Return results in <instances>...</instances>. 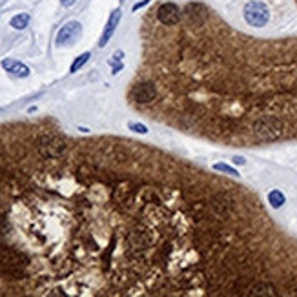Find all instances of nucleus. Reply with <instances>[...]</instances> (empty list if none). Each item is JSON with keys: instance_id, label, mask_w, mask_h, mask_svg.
Segmentation results:
<instances>
[{"instance_id": "1a4fd4ad", "label": "nucleus", "mask_w": 297, "mask_h": 297, "mask_svg": "<svg viewBox=\"0 0 297 297\" xmlns=\"http://www.w3.org/2000/svg\"><path fill=\"white\" fill-rule=\"evenodd\" d=\"M0 66L13 77H18V79H26V77H30V68L26 66L24 62L20 60H15V59H4L0 62Z\"/></svg>"}, {"instance_id": "ddd939ff", "label": "nucleus", "mask_w": 297, "mask_h": 297, "mask_svg": "<svg viewBox=\"0 0 297 297\" xmlns=\"http://www.w3.org/2000/svg\"><path fill=\"white\" fill-rule=\"evenodd\" d=\"M285 201H286V197L281 190H272L268 193V203H270L272 208H281V206L285 204Z\"/></svg>"}, {"instance_id": "423d86ee", "label": "nucleus", "mask_w": 297, "mask_h": 297, "mask_svg": "<svg viewBox=\"0 0 297 297\" xmlns=\"http://www.w3.org/2000/svg\"><path fill=\"white\" fill-rule=\"evenodd\" d=\"M181 18H183V9L179 8L177 4H174V2H164L157 9V20L166 28L177 26L181 22Z\"/></svg>"}, {"instance_id": "39448f33", "label": "nucleus", "mask_w": 297, "mask_h": 297, "mask_svg": "<svg viewBox=\"0 0 297 297\" xmlns=\"http://www.w3.org/2000/svg\"><path fill=\"white\" fill-rule=\"evenodd\" d=\"M157 97V86L155 82H139L130 91V98L137 104H150Z\"/></svg>"}, {"instance_id": "f257e3e1", "label": "nucleus", "mask_w": 297, "mask_h": 297, "mask_svg": "<svg viewBox=\"0 0 297 297\" xmlns=\"http://www.w3.org/2000/svg\"><path fill=\"white\" fill-rule=\"evenodd\" d=\"M252 133L259 142H274L285 133V122L277 115H263L252 124Z\"/></svg>"}, {"instance_id": "a211bd4d", "label": "nucleus", "mask_w": 297, "mask_h": 297, "mask_svg": "<svg viewBox=\"0 0 297 297\" xmlns=\"http://www.w3.org/2000/svg\"><path fill=\"white\" fill-rule=\"evenodd\" d=\"M122 57H124V53H122V51H115L113 59H111L110 62H119V60H122Z\"/></svg>"}, {"instance_id": "0eeeda50", "label": "nucleus", "mask_w": 297, "mask_h": 297, "mask_svg": "<svg viewBox=\"0 0 297 297\" xmlns=\"http://www.w3.org/2000/svg\"><path fill=\"white\" fill-rule=\"evenodd\" d=\"M210 206H212V210L219 217H225V215H228L232 210H234L235 201H234V197L230 195L228 191H219V193H215V195L212 197Z\"/></svg>"}, {"instance_id": "7ed1b4c3", "label": "nucleus", "mask_w": 297, "mask_h": 297, "mask_svg": "<svg viewBox=\"0 0 297 297\" xmlns=\"http://www.w3.org/2000/svg\"><path fill=\"white\" fill-rule=\"evenodd\" d=\"M244 20L252 26V28H264L270 20V9L266 4H263L261 0H250L244 6Z\"/></svg>"}, {"instance_id": "dca6fc26", "label": "nucleus", "mask_w": 297, "mask_h": 297, "mask_svg": "<svg viewBox=\"0 0 297 297\" xmlns=\"http://www.w3.org/2000/svg\"><path fill=\"white\" fill-rule=\"evenodd\" d=\"M128 128H130L132 132H135V133H142V135L148 133V128H146L144 124H140V122H130L128 124Z\"/></svg>"}, {"instance_id": "aec40b11", "label": "nucleus", "mask_w": 297, "mask_h": 297, "mask_svg": "<svg viewBox=\"0 0 297 297\" xmlns=\"http://www.w3.org/2000/svg\"><path fill=\"white\" fill-rule=\"evenodd\" d=\"M234 162H235V164H239V166H241V164H246V161H244L242 157H239V155H237V157H234Z\"/></svg>"}, {"instance_id": "9b49d317", "label": "nucleus", "mask_w": 297, "mask_h": 297, "mask_svg": "<svg viewBox=\"0 0 297 297\" xmlns=\"http://www.w3.org/2000/svg\"><path fill=\"white\" fill-rule=\"evenodd\" d=\"M250 295H276V288L270 283H257V285L250 286Z\"/></svg>"}, {"instance_id": "2eb2a0df", "label": "nucleus", "mask_w": 297, "mask_h": 297, "mask_svg": "<svg viewBox=\"0 0 297 297\" xmlns=\"http://www.w3.org/2000/svg\"><path fill=\"white\" fill-rule=\"evenodd\" d=\"M213 170H215V171H222V174H226V175H234V177H239V171L235 170L234 166L225 164V162H215V164H213Z\"/></svg>"}, {"instance_id": "20e7f679", "label": "nucleus", "mask_w": 297, "mask_h": 297, "mask_svg": "<svg viewBox=\"0 0 297 297\" xmlns=\"http://www.w3.org/2000/svg\"><path fill=\"white\" fill-rule=\"evenodd\" d=\"M81 37H82V24L79 20H69L59 30L55 42L59 47L73 46Z\"/></svg>"}, {"instance_id": "f03ea898", "label": "nucleus", "mask_w": 297, "mask_h": 297, "mask_svg": "<svg viewBox=\"0 0 297 297\" xmlns=\"http://www.w3.org/2000/svg\"><path fill=\"white\" fill-rule=\"evenodd\" d=\"M66 140L57 135H40L37 139V152L44 159H59L66 153Z\"/></svg>"}, {"instance_id": "f8f14e48", "label": "nucleus", "mask_w": 297, "mask_h": 297, "mask_svg": "<svg viewBox=\"0 0 297 297\" xmlns=\"http://www.w3.org/2000/svg\"><path fill=\"white\" fill-rule=\"evenodd\" d=\"M9 24H11L13 30H24V28H28V24H30V15H28V13H18V15H15V17L9 20Z\"/></svg>"}, {"instance_id": "6ab92c4d", "label": "nucleus", "mask_w": 297, "mask_h": 297, "mask_svg": "<svg viewBox=\"0 0 297 297\" xmlns=\"http://www.w3.org/2000/svg\"><path fill=\"white\" fill-rule=\"evenodd\" d=\"M75 2H77V0H60V4H62L64 8H71Z\"/></svg>"}, {"instance_id": "4468645a", "label": "nucleus", "mask_w": 297, "mask_h": 297, "mask_svg": "<svg viewBox=\"0 0 297 297\" xmlns=\"http://www.w3.org/2000/svg\"><path fill=\"white\" fill-rule=\"evenodd\" d=\"M89 57H91V53H89V51H84L82 55H79L75 60H73V64H71V68H69V71H71V73H77L79 69L82 68V66H84L86 62H88Z\"/></svg>"}, {"instance_id": "9d476101", "label": "nucleus", "mask_w": 297, "mask_h": 297, "mask_svg": "<svg viewBox=\"0 0 297 297\" xmlns=\"http://www.w3.org/2000/svg\"><path fill=\"white\" fill-rule=\"evenodd\" d=\"M184 15H186L191 22L201 24V22H204V18L208 17V9H206V6L199 4V2H190V4L184 8Z\"/></svg>"}, {"instance_id": "6e6552de", "label": "nucleus", "mask_w": 297, "mask_h": 297, "mask_svg": "<svg viewBox=\"0 0 297 297\" xmlns=\"http://www.w3.org/2000/svg\"><path fill=\"white\" fill-rule=\"evenodd\" d=\"M120 17H122L120 9H113V11H111L110 18H108V22H106V28H104V31H102V35H101V40H98V46L101 47H104L111 40V37H113L115 30H117V26H119V22H120Z\"/></svg>"}, {"instance_id": "f3484780", "label": "nucleus", "mask_w": 297, "mask_h": 297, "mask_svg": "<svg viewBox=\"0 0 297 297\" xmlns=\"http://www.w3.org/2000/svg\"><path fill=\"white\" fill-rule=\"evenodd\" d=\"M150 4V0H142V2H137V4H133V11H139L140 8H144V6H148Z\"/></svg>"}]
</instances>
